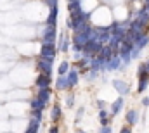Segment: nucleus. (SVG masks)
<instances>
[{
  "label": "nucleus",
  "instance_id": "f257e3e1",
  "mask_svg": "<svg viewBox=\"0 0 149 133\" xmlns=\"http://www.w3.org/2000/svg\"><path fill=\"white\" fill-rule=\"evenodd\" d=\"M52 57H54V47H52V43H43L42 59H50L52 61Z\"/></svg>",
  "mask_w": 149,
  "mask_h": 133
},
{
  "label": "nucleus",
  "instance_id": "f03ea898",
  "mask_svg": "<svg viewBox=\"0 0 149 133\" xmlns=\"http://www.w3.org/2000/svg\"><path fill=\"white\" fill-rule=\"evenodd\" d=\"M38 67H40V71H42V73L49 74V73H50V59H42V61H40V64H38Z\"/></svg>",
  "mask_w": 149,
  "mask_h": 133
},
{
  "label": "nucleus",
  "instance_id": "7ed1b4c3",
  "mask_svg": "<svg viewBox=\"0 0 149 133\" xmlns=\"http://www.w3.org/2000/svg\"><path fill=\"white\" fill-rule=\"evenodd\" d=\"M42 104H45L47 100H49V88L47 87H40V94H38V97H37Z\"/></svg>",
  "mask_w": 149,
  "mask_h": 133
},
{
  "label": "nucleus",
  "instance_id": "20e7f679",
  "mask_svg": "<svg viewBox=\"0 0 149 133\" xmlns=\"http://www.w3.org/2000/svg\"><path fill=\"white\" fill-rule=\"evenodd\" d=\"M66 80H68V88H70V87H73L74 83H76L78 76H76L74 71H68V73H66Z\"/></svg>",
  "mask_w": 149,
  "mask_h": 133
},
{
  "label": "nucleus",
  "instance_id": "39448f33",
  "mask_svg": "<svg viewBox=\"0 0 149 133\" xmlns=\"http://www.w3.org/2000/svg\"><path fill=\"white\" fill-rule=\"evenodd\" d=\"M49 83H50V80H49V74H45V73H43V74L37 80L38 87H49Z\"/></svg>",
  "mask_w": 149,
  "mask_h": 133
},
{
  "label": "nucleus",
  "instance_id": "423d86ee",
  "mask_svg": "<svg viewBox=\"0 0 149 133\" xmlns=\"http://www.w3.org/2000/svg\"><path fill=\"white\" fill-rule=\"evenodd\" d=\"M57 87H59V88H68V80H66V74H61V76H59Z\"/></svg>",
  "mask_w": 149,
  "mask_h": 133
},
{
  "label": "nucleus",
  "instance_id": "0eeeda50",
  "mask_svg": "<svg viewBox=\"0 0 149 133\" xmlns=\"http://www.w3.org/2000/svg\"><path fill=\"white\" fill-rule=\"evenodd\" d=\"M121 105H123V99H118V102H114V104H113V112H114V114H116V112H120Z\"/></svg>",
  "mask_w": 149,
  "mask_h": 133
},
{
  "label": "nucleus",
  "instance_id": "6e6552de",
  "mask_svg": "<svg viewBox=\"0 0 149 133\" xmlns=\"http://www.w3.org/2000/svg\"><path fill=\"white\" fill-rule=\"evenodd\" d=\"M56 14H57V10H56V7H52L50 17H49V24H54V23H56Z\"/></svg>",
  "mask_w": 149,
  "mask_h": 133
},
{
  "label": "nucleus",
  "instance_id": "1a4fd4ad",
  "mask_svg": "<svg viewBox=\"0 0 149 133\" xmlns=\"http://www.w3.org/2000/svg\"><path fill=\"white\" fill-rule=\"evenodd\" d=\"M68 73V62H63L61 66H59V76L61 74H66Z\"/></svg>",
  "mask_w": 149,
  "mask_h": 133
},
{
  "label": "nucleus",
  "instance_id": "9d476101",
  "mask_svg": "<svg viewBox=\"0 0 149 133\" xmlns=\"http://www.w3.org/2000/svg\"><path fill=\"white\" fill-rule=\"evenodd\" d=\"M127 118H128V121H130V125H134V123H135V119H137V114H135L134 111H130Z\"/></svg>",
  "mask_w": 149,
  "mask_h": 133
},
{
  "label": "nucleus",
  "instance_id": "9b49d317",
  "mask_svg": "<svg viewBox=\"0 0 149 133\" xmlns=\"http://www.w3.org/2000/svg\"><path fill=\"white\" fill-rule=\"evenodd\" d=\"M99 118H101L102 125H106V121H108V114H106V111H101V112H99Z\"/></svg>",
  "mask_w": 149,
  "mask_h": 133
},
{
  "label": "nucleus",
  "instance_id": "f8f14e48",
  "mask_svg": "<svg viewBox=\"0 0 149 133\" xmlns=\"http://www.w3.org/2000/svg\"><path fill=\"white\" fill-rule=\"evenodd\" d=\"M116 88H118V90H120L121 94H125V92H127V87H125V85H123L121 81H118V83H116Z\"/></svg>",
  "mask_w": 149,
  "mask_h": 133
},
{
  "label": "nucleus",
  "instance_id": "ddd939ff",
  "mask_svg": "<svg viewBox=\"0 0 149 133\" xmlns=\"http://www.w3.org/2000/svg\"><path fill=\"white\" fill-rule=\"evenodd\" d=\"M37 128H38V119H35V121H31V126H30L28 132H37Z\"/></svg>",
  "mask_w": 149,
  "mask_h": 133
},
{
  "label": "nucleus",
  "instance_id": "4468645a",
  "mask_svg": "<svg viewBox=\"0 0 149 133\" xmlns=\"http://www.w3.org/2000/svg\"><path fill=\"white\" fill-rule=\"evenodd\" d=\"M52 118H54V119H57V118H59V109H57V107L54 109V112H52Z\"/></svg>",
  "mask_w": 149,
  "mask_h": 133
},
{
  "label": "nucleus",
  "instance_id": "2eb2a0df",
  "mask_svg": "<svg viewBox=\"0 0 149 133\" xmlns=\"http://www.w3.org/2000/svg\"><path fill=\"white\" fill-rule=\"evenodd\" d=\"M144 69H146V71H148V73H149V61H148V62H146V64H144Z\"/></svg>",
  "mask_w": 149,
  "mask_h": 133
},
{
  "label": "nucleus",
  "instance_id": "dca6fc26",
  "mask_svg": "<svg viewBox=\"0 0 149 133\" xmlns=\"http://www.w3.org/2000/svg\"><path fill=\"white\" fill-rule=\"evenodd\" d=\"M71 2H78V0H71Z\"/></svg>",
  "mask_w": 149,
  "mask_h": 133
}]
</instances>
